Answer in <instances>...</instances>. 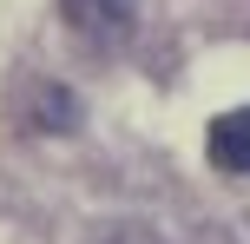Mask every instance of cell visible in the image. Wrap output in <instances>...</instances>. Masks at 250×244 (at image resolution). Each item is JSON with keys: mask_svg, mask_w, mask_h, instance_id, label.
I'll return each instance as SVG.
<instances>
[{"mask_svg": "<svg viewBox=\"0 0 250 244\" xmlns=\"http://www.w3.org/2000/svg\"><path fill=\"white\" fill-rule=\"evenodd\" d=\"M60 13H66L73 33L99 40V46H119L132 33V20H138V0H60Z\"/></svg>", "mask_w": 250, "mask_h": 244, "instance_id": "obj_1", "label": "cell"}, {"mask_svg": "<svg viewBox=\"0 0 250 244\" xmlns=\"http://www.w3.org/2000/svg\"><path fill=\"white\" fill-rule=\"evenodd\" d=\"M204 152H211L217 172H250V106H230V112L211 119V132H204Z\"/></svg>", "mask_w": 250, "mask_h": 244, "instance_id": "obj_2", "label": "cell"}, {"mask_svg": "<svg viewBox=\"0 0 250 244\" xmlns=\"http://www.w3.org/2000/svg\"><path fill=\"white\" fill-rule=\"evenodd\" d=\"M40 126H46V132H73L79 126V99L66 86H46V92H40Z\"/></svg>", "mask_w": 250, "mask_h": 244, "instance_id": "obj_3", "label": "cell"}]
</instances>
